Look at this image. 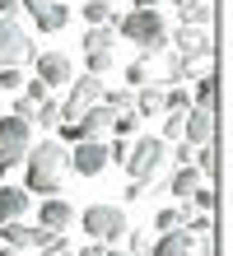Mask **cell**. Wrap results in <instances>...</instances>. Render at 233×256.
Instances as JSON below:
<instances>
[{
    "mask_svg": "<svg viewBox=\"0 0 233 256\" xmlns=\"http://www.w3.org/2000/svg\"><path fill=\"white\" fill-rule=\"evenodd\" d=\"M24 168H28V186L24 191H38V196H56L66 186V140H38V149L24 154Z\"/></svg>",
    "mask_w": 233,
    "mask_h": 256,
    "instance_id": "obj_1",
    "label": "cell"
},
{
    "mask_svg": "<svg viewBox=\"0 0 233 256\" xmlns=\"http://www.w3.org/2000/svg\"><path fill=\"white\" fill-rule=\"evenodd\" d=\"M112 28H117L126 42H135V47H140V61H149V56L168 42V24H163L159 10H131V14H117Z\"/></svg>",
    "mask_w": 233,
    "mask_h": 256,
    "instance_id": "obj_2",
    "label": "cell"
},
{
    "mask_svg": "<svg viewBox=\"0 0 233 256\" xmlns=\"http://www.w3.org/2000/svg\"><path fill=\"white\" fill-rule=\"evenodd\" d=\"M80 224H84V233L93 238V242H103V247H117L121 238H126V228H131L117 205H89L80 214Z\"/></svg>",
    "mask_w": 233,
    "mask_h": 256,
    "instance_id": "obj_3",
    "label": "cell"
},
{
    "mask_svg": "<svg viewBox=\"0 0 233 256\" xmlns=\"http://www.w3.org/2000/svg\"><path fill=\"white\" fill-rule=\"evenodd\" d=\"M168 158V140H159V135H140L135 149H126V172L131 182H154Z\"/></svg>",
    "mask_w": 233,
    "mask_h": 256,
    "instance_id": "obj_4",
    "label": "cell"
},
{
    "mask_svg": "<svg viewBox=\"0 0 233 256\" xmlns=\"http://www.w3.org/2000/svg\"><path fill=\"white\" fill-rule=\"evenodd\" d=\"M33 149V126L24 116H0V172H10L14 163H24V154Z\"/></svg>",
    "mask_w": 233,
    "mask_h": 256,
    "instance_id": "obj_5",
    "label": "cell"
},
{
    "mask_svg": "<svg viewBox=\"0 0 233 256\" xmlns=\"http://www.w3.org/2000/svg\"><path fill=\"white\" fill-rule=\"evenodd\" d=\"M93 102H103V80H98V74H80V80H70V94H66V102H61V122L84 116Z\"/></svg>",
    "mask_w": 233,
    "mask_h": 256,
    "instance_id": "obj_6",
    "label": "cell"
},
{
    "mask_svg": "<svg viewBox=\"0 0 233 256\" xmlns=\"http://www.w3.org/2000/svg\"><path fill=\"white\" fill-rule=\"evenodd\" d=\"M33 42H28L24 33V24L19 19H0V66H24V61H33Z\"/></svg>",
    "mask_w": 233,
    "mask_h": 256,
    "instance_id": "obj_7",
    "label": "cell"
},
{
    "mask_svg": "<svg viewBox=\"0 0 233 256\" xmlns=\"http://www.w3.org/2000/svg\"><path fill=\"white\" fill-rule=\"evenodd\" d=\"M19 10H28L38 33H61L70 24V5L66 0H19Z\"/></svg>",
    "mask_w": 233,
    "mask_h": 256,
    "instance_id": "obj_8",
    "label": "cell"
},
{
    "mask_svg": "<svg viewBox=\"0 0 233 256\" xmlns=\"http://www.w3.org/2000/svg\"><path fill=\"white\" fill-rule=\"evenodd\" d=\"M66 163L80 177H98L107 168V144L103 140H75V154H66Z\"/></svg>",
    "mask_w": 233,
    "mask_h": 256,
    "instance_id": "obj_9",
    "label": "cell"
},
{
    "mask_svg": "<svg viewBox=\"0 0 233 256\" xmlns=\"http://www.w3.org/2000/svg\"><path fill=\"white\" fill-rule=\"evenodd\" d=\"M173 42H177V56H186V61H210V56H214V42H210V33H205V28L182 24Z\"/></svg>",
    "mask_w": 233,
    "mask_h": 256,
    "instance_id": "obj_10",
    "label": "cell"
},
{
    "mask_svg": "<svg viewBox=\"0 0 233 256\" xmlns=\"http://www.w3.org/2000/svg\"><path fill=\"white\" fill-rule=\"evenodd\" d=\"M33 61H38V80H42L47 88H56V84H70V80H75L70 56H66V52H42V56H33Z\"/></svg>",
    "mask_w": 233,
    "mask_h": 256,
    "instance_id": "obj_11",
    "label": "cell"
},
{
    "mask_svg": "<svg viewBox=\"0 0 233 256\" xmlns=\"http://www.w3.org/2000/svg\"><path fill=\"white\" fill-rule=\"evenodd\" d=\"M182 140L186 144H210L214 140V112L210 108H186V122H182Z\"/></svg>",
    "mask_w": 233,
    "mask_h": 256,
    "instance_id": "obj_12",
    "label": "cell"
},
{
    "mask_svg": "<svg viewBox=\"0 0 233 256\" xmlns=\"http://www.w3.org/2000/svg\"><path fill=\"white\" fill-rule=\"evenodd\" d=\"M191 252H196V238L186 228L159 233V242H149V256H191Z\"/></svg>",
    "mask_w": 233,
    "mask_h": 256,
    "instance_id": "obj_13",
    "label": "cell"
},
{
    "mask_svg": "<svg viewBox=\"0 0 233 256\" xmlns=\"http://www.w3.org/2000/svg\"><path fill=\"white\" fill-rule=\"evenodd\" d=\"M38 224H42V228H52V233H61V228H70V224H75V210L66 200H56V196H47L42 210H38Z\"/></svg>",
    "mask_w": 233,
    "mask_h": 256,
    "instance_id": "obj_14",
    "label": "cell"
},
{
    "mask_svg": "<svg viewBox=\"0 0 233 256\" xmlns=\"http://www.w3.org/2000/svg\"><path fill=\"white\" fill-rule=\"evenodd\" d=\"M173 5H177V19L191 24V28H205L214 19V5H210V0H173Z\"/></svg>",
    "mask_w": 233,
    "mask_h": 256,
    "instance_id": "obj_15",
    "label": "cell"
},
{
    "mask_svg": "<svg viewBox=\"0 0 233 256\" xmlns=\"http://www.w3.org/2000/svg\"><path fill=\"white\" fill-rule=\"evenodd\" d=\"M135 116H163V88L159 84H140L135 88Z\"/></svg>",
    "mask_w": 233,
    "mask_h": 256,
    "instance_id": "obj_16",
    "label": "cell"
},
{
    "mask_svg": "<svg viewBox=\"0 0 233 256\" xmlns=\"http://www.w3.org/2000/svg\"><path fill=\"white\" fill-rule=\"evenodd\" d=\"M24 210H28V191H19V186H0V224L24 219Z\"/></svg>",
    "mask_w": 233,
    "mask_h": 256,
    "instance_id": "obj_17",
    "label": "cell"
},
{
    "mask_svg": "<svg viewBox=\"0 0 233 256\" xmlns=\"http://www.w3.org/2000/svg\"><path fill=\"white\" fill-rule=\"evenodd\" d=\"M112 38H117L112 24H89V33L80 38V47L84 52H112Z\"/></svg>",
    "mask_w": 233,
    "mask_h": 256,
    "instance_id": "obj_18",
    "label": "cell"
},
{
    "mask_svg": "<svg viewBox=\"0 0 233 256\" xmlns=\"http://www.w3.org/2000/svg\"><path fill=\"white\" fill-rule=\"evenodd\" d=\"M200 182H205V177H200L196 172V163H182V168L173 172V182H168V191H173V196H182V200H186V196H191Z\"/></svg>",
    "mask_w": 233,
    "mask_h": 256,
    "instance_id": "obj_19",
    "label": "cell"
},
{
    "mask_svg": "<svg viewBox=\"0 0 233 256\" xmlns=\"http://www.w3.org/2000/svg\"><path fill=\"white\" fill-rule=\"evenodd\" d=\"M103 108L107 112H135V88H103Z\"/></svg>",
    "mask_w": 233,
    "mask_h": 256,
    "instance_id": "obj_20",
    "label": "cell"
},
{
    "mask_svg": "<svg viewBox=\"0 0 233 256\" xmlns=\"http://www.w3.org/2000/svg\"><path fill=\"white\" fill-rule=\"evenodd\" d=\"M196 80V61H186V56H168V84H191Z\"/></svg>",
    "mask_w": 233,
    "mask_h": 256,
    "instance_id": "obj_21",
    "label": "cell"
},
{
    "mask_svg": "<svg viewBox=\"0 0 233 256\" xmlns=\"http://www.w3.org/2000/svg\"><path fill=\"white\" fill-rule=\"evenodd\" d=\"M191 108V88L186 84H168L163 88V112H186Z\"/></svg>",
    "mask_w": 233,
    "mask_h": 256,
    "instance_id": "obj_22",
    "label": "cell"
},
{
    "mask_svg": "<svg viewBox=\"0 0 233 256\" xmlns=\"http://www.w3.org/2000/svg\"><path fill=\"white\" fill-rule=\"evenodd\" d=\"M214 88H219V84H214V74H200V80H196V94H191V108H210L214 112Z\"/></svg>",
    "mask_w": 233,
    "mask_h": 256,
    "instance_id": "obj_23",
    "label": "cell"
},
{
    "mask_svg": "<svg viewBox=\"0 0 233 256\" xmlns=\"http://www.w3.org/2000/svg\"><path fill=\"white\" fill-rule=\"evenodd\" d=\"M154 228H159V233L186 228V205H182V210H159V214H154Z\"/></svg>",
    "mask_w": 233,
    "mask_h": 256,
    "instance_id": "obj_24",
    "label": "cell"
},
{
    "mask_svg": "<svg viewBox=\"0 0 233 256\" xmlns=\"http://www.w3.org/2000/svg\"><path fill=\"white\" fill-rule=\"evenodd\" d=\"M84 19H89V24H117L112 0H89V5H84Z\"/></svg>",
    "mask_w": 233,
    "mask_h": 256,
    "instance_id": "obj_25",
    "label": "cell"
},
{
    "mask_svg": "<svg viewBox=\"0 0 233 256\" xmlns=\"http://www.w3.org/2000/svg\"><path fill=\"white\" fill-rule=\"evenodd\" d=\"M33 122H38V126H56V122H61V102H56L52 94H47V98L38 102V112H33Z\"/></svg>",
    "mask_w": 233,
    "mask_h": 256,
    "instance_id": "obj_26",
    "label": "cell"
},
{
    "mask_svg": "<svg viewBox=\"0 0 233 256\" xmlns=\"http://www.w3.org/2000/svg\"><path fill=\"white\" fill-rule=\"evenodd\" d=\"M84 61H89V74H98V80H103V74L112 70V52H84Z\"/></svg>",
    "mask_w": 233,
    "mask_h": 256,
    "instance_id": "obj_27",
    "label": "cell"
},
{
    "mask_svg": "<svg viewBox=\"0 0 233 256\" xmlns=\"http://www.w3.org/2000/svg\"><path fill=\"white\" fill-rule=\"evenodd\" d=\"M182 122H186V112H163V135L159 140H182Z\"/></svg>",
    "mask_w": 233,
    "mask_h": 256,
    "instance_id": "obj_28",
    "label": "cell"
},
{
    "mask_svg": "<svg viewBox=\"0 0 233 256\" xmlns=\"http://www.w3.org/2000/svg\"><path fill=\"white\" fill-rule=\"evenodd\" d=\"M140 84H149V61H131L126 66V88H140Z\"/></svg>",
    "mask_w": 233,
    "mask_h": 256,
    "instance_id": "obj_29",
    "label": "cell"
},
{
    "mask_svg": "<svg viewBox=\"0 0 233 256\" xmlns=\"http://www.w3.org/2000/svg\"><path fill=\"white\" fill-rule=\"evenodd\" d=\"M112 130H117V135H135V130H140V116H135V112H117V116H112Z\"/></svg>",
    "mask_w": 233,
    "mask_h": 256,
    "instance_id": "obj_30",
    "label": "cell"
},
{
    "mask_svg": "<svg viewBox=\"0 0 233 256\" xmlns=\"http://www.w3.org/2000/svg\"><path fill=\"white\" fill-rule=\"evenodd\" d=\"M33 112H38V102L28 98V94H19V98H14V112H10V116H24V122L33 126Z\"/></svg>",
    "mask_w": 233,
    "mask_h": 256,
    "instance_id": "obj_31",
    "label": "cell"
},
{
    "mask_svg": "<svg viewBox=\"0 0 233 256\" xmlns=\"http://www.w3.org/2000/svg\"><path fill=\"white\" fill-rule=\"evenodd\" d=\"M191 200H196V210H200V214H210V210H214V191H210L205 182H200V186L191 191Z\"/></svg>",
    "mask_w": 233,
    "mask_h": 256,
    "instance_id": "obj_32",
    "label": "cell"
},
{
    "mask_svg": "<svg viewBox=\"0 0 233 256\" xmlns=\"http://www.w3.org/2000/svg\"><path fill=\"white\" fill-rule=\"evenodd\" d=\"M10 88H19V70H14V66H0V94H10Z\"/></svg>",
    "mask_w": 233,
    "mask_h": 256,
    "instance_id": "obj_33",
    "label": "cell"
},
{
    "mask_svg": "<svg viewBox=\"0 0 233 256\" xmlns=\"http://www.w3.org/2000/svg\"><path fill=\"white\" fill-rule=\"evenodd\" d=\"M42 256H75V252H70V242H66V238L56 233V238H52V247H42Z\"/></svg>",
    "mask_w": 233,
    "mask_h": 256,
    "instance_id": "obj_34",
    "label": "cell"
},
{
    "mask_svg": "<svg viewBox=\"0 0 233 256\" xmlns=\"http://www.w3.org/2000/svg\"><path fill=\"white\" fill-rule=\"evenodd\" d=\"M47 94H52V88H47V84H42V80H33V84H28V98H33V102H42V98H47Z\"/></svg>",
    "mask_w": 233,
    "mask_h": 256,
    "instance_id": "obj_35",
    "label": "cell"
},
{
    "mask_svg": "<svg viewBox=\"0 0 233 256\" xmlns=\"http://www.w3.org/2000/svg\"><path fill=\"white\" fill-rule=\"evenodd\" d=\"M19 14V0H0V19H14Z\"/></svg>",
    "mask_w": 233,
    "mask_h": 256,
    "instance_id": "obj_36",
    "label": "cell"
},
{
    "mask_svg": "<svg viewBox=\"0 0 233 256\" xmlns=\"http://www.w3.org/2000/svg\"><path fill=\"white\" fill-rule=\"evenodd\" d=\"M126 200H145V182H131L126 186Z\"/></svg>",
    "mask_w": 233,
    "mask_h": 256,
    "instance_id": "obj_37",
    "label": "cell"
},
{
    "mask_svg": "<svg viewBox=\"0 0 233 256\" xmlns=\"http://www.w3.org/2000/svg\"><path fill=\"white\" fill-rule=\"evenodd\" d=\"M177 163H191V144H186V140H177V154H173Z\"/></svg>",
    "mask_w": 233,
    "mask_h": 256,
    "instance_id": "obj_38",
    "label": "cell"
},
{
    "mask_svg": "<svg viewBox=\"0 0 233 256\" xmlns=\"http://www.w3.org/2000/svg\"><path fill=\"white\" fill-rule=\"evenodd\" d=\"M103 252H107L103 242H89V247H80V252H75V256H103Z\"/></svg>",
    "mask_w": 233,
    "mask_h": 256,
    "instance_id": "obj_39",
    "label": "cell"
},
{
    "mask_svg": "<svg viewBox=\"0 0 233 256\" xmlns=\"http://www.w3.org/2000/svg\"><path fill=\"white\" fill-rule=\"evenodd\" d=\"M103 256H149V252H131V247H126V252H121V247H107Z\"/></svg>",
    "mask_w": 233,
    "mask_h": 256,
    "instance_id": "obj_40",
    "label": "cell"
},
{
    "mask_svg": "<svg viewBox=\"0 0 233 256\" xmlns=\"http://www.w3.org/2000/svg\"><path fill=\"white\" fill-rule=\"evenodd\" d=\"M135 10H154V5H163V0H131Z\"/></svg>",
    "mask_w": 233,
    "mask_h": 256,
    "instance_id": "obj_41",
    "label": "cell"
},
{
    "mask_svg": "<svg viewBox=\"0 0 233 256\" xmlns=\"http://www.w3.org/2000/svg\"><path fill=\"white\" fill-rule=\"evenodd\" d=\"M0 256H24V252L19 247H0Z\"/></svg>",
    "mask_w": 233,
    "mask_h": 256,
    "instance_id": "obj_42",
    "label": "cell"
}]
</instances>
